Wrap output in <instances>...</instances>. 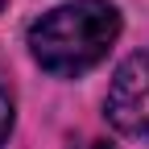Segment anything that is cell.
I'll return each instance as SVG.
<instances>
[{
  "label": "cell",
  "instance_id": "obj_1",
  "mask_svg": "<svg viewBox=\"0 0 149 149\" xmlns=\"http://www.w3.org/2000/svg\"><path fill=\"white\" fill-rule=\"evenodd\" d=\"M120 37V13L108 0H70L29 25V50L50 74H83L91 70L112 42Z\"/></svg>",
  "mask_w": 149,
  "mask_h": 149
},
{
  "label": "cell",
  "instance_id": "obj_2",
  "mask_svg": "<svg viewBox=\"0 0 149 149\" xmlns=\"http://www.w3.org/2000/svg\"><path fill=\"white\" fill-rule=\"evenodd\" d=\"M108 120L128 137H149V50L133 54L116 79L108 87V100H104Z\"/></svg>",
  "mask_w": 149,
  "mask_h": 149
},
{
  "label": "cell",
  "instance_id": "obj_3",
  "mask_svg": "<svg viewBox=\"0 0 149 149\" xmlns=\"http://www.w3.org/2000/svg\"><path fill=\"white\" fill-rule=\"evenodd\" d=\"M8 133H13V95H8V87L0 83V149H4Z\"/></svg>",
  "mask_w": 149,
  "mask_h": 149
},
{
  "label": "cell",
  "instance_id": "obj_4",
  "mask_svg": "<svg viewBox=\"0 0 149 149\" xmlns=\"http://www.w3.org/2000/svg\"><path fill=\"white\" fill-rule=\"evenodd\" d=\"M74 149H112L108 141H83V145H74Z\"/></svg>",
  "mask_w": 149,
  "mask_h": 149
},
{
  "label": "cell",
  "instance_id": "obj_5",
  "mask_svg": "<svg viewBox=\"0 0 149 149\" xmlns=\"http://www.w3.org/2000/svg\"><path fill=\"white\" fill-rule=\"evenodd\" d=\"M0 8H4V0H0Z\"/></svg>",
  "mask_w": 149,
  "mask_h": 149
}]
</instances>
